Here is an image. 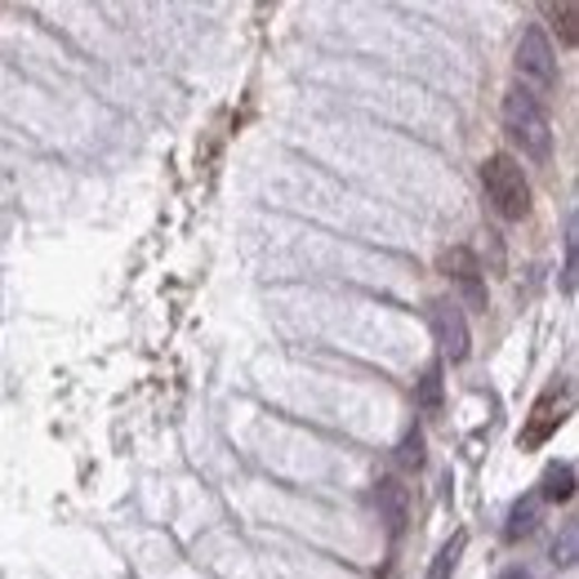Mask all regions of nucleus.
I'll return each instance as SVG.
<instances>
[{
    "mask_svg": "<svg viewBox=\"0 0 579 579\" xmlns=\"http://www.w3.org/2000/svg\"><path fill=\"white\" fill-rule=\"evenodd\" d=\"M504 130L522 148V157H530V161L553 157V121H548V111L535 94H526V89L504 94Z\"/></svg>",
    "mask_w": 579,
    "mask_h": 579,
    "instance_id": "1",
    "label": "nucleus"
},
{
    "mask_svg": "<svg viewBox=\"0 0 579 579\" xmlns=\"http://www.w3.org/2000/svg\"><path fill=\"white\" fill-rule=\"evenodd\" d=\"M482 187H486V201L500 218L517 223L530 214V183L522 174V165L508 157V152H495L482 161Z\"/></svg>",
    "mask_w": 579,
    "mask_h": 579,
    "instance_id": "2",
    "label": "nucleus"
},
{
    "mask_svg": "<svg viewBox=\"0 0 579 579\" xmlns=\"http://www.w3.org/2000/svg\"><path fill=\"white\" fill-rule=\"evenodd\" d=\"M517 76L526 85V94H553L561 72H557V54L548 45V36L539 28H526L522 32V45H517Z\"/></svg>",
    "mask_w": 579,
    "mask_h": 579,
    "instance_id": "3",
    "label": "nucleus"
},
{
    "mask_svg": "<svg viewBox=\"0 0 579 579\" xmlns=\"http://www.w3.org/2000/svg\"><path fill=\"white\" fill-rule=\"evenodd\" d=\"M428 321H432V339L441 343V353H446L450 362L469 357L473 334H469V321H463V308H459L454 299H437V303L428 308Z\"/></svg>",
    "mask_w": 579,
    "mask_h": 579,
    "instance_id": "4",
    "label": "nucleus"
},
{
    "mask_svg": "<svg viewBox=\"0 0 579 579\" xmlns=\"http://www.w3.org/2000/svg\"><path fill=\"white\" fill-rule=\"evenodd\" d=\"M437 268L463 290V294H469V303H486V286H482V264H478V255L473 250H463V246H450L441 259H437Z\"/></svg>",
    "mask_w": 579,
    "mask_h": 579,
    "instance_id": "5",
    "label": "nucleus"
},
{
    "mask_svg": "<svg viewBox=\"0 0 579 579\" xmlns=\"http://www.w3.org/2000/svg\"><path fill=\"white\" fill-rule=\"evenodd\" d=\"M561 419H566V401H557V397L535 401V410H530V419H526V428H522V446H526V450L544 446V441L561 428Z\"/></svg>",
    "mask_w": 579,
    "mask_h": 579,
    "instance_id": "6",
    "label": "nucleus"
},
{
    "mask_svg": "<svg viewBox=\"0 0 579 579\" xmlns=\"http://www.w3.org/2000/svg\"><path fill=\"white\" fill-rule=\"evenodd\" d=\"M375 504H379V517L388 522V530L401 535V526H406V517H410V491H406L401 482L384 478V482L375 486Z\"/></svg>",
    "mask_w": 579,
    "mask_h": 579,
    "instance_id": "7",
    "label": "nucleus"
},
{
    "mask_svg": "<svg viewBox=\"0 0 579 579\" xmlns=\"http://www.w3.org/2000/svg\"><path fill=\"white\" fill-rule=\"evenodd\" d=\"M570 495H575V469H570V463H553V469L544 473V482H539V500L566 504Z\"/></svg>",
    "mask_w": 579,
    "mask_h": 579,
    "instance_id": "8",
    "label": "nucleus"
},
{
    "mask_svg": "<svg viewBox=\"0 0 579 579\" xmlns=\"http://www.w3.org/2000/svg\"><path fill=\"white\" fill-rule=\"evenodd\" d=\"M535 526H539V500H535V495H530V500H517L513 513H508V522H504V539L517 544V539H526Z\"/></svg>",
    "mask_w": 579,
    "mask_h": 579,
    "instance_id": "9",
    "label": "nucleus"
},
{
    "mask_svg": "<svg viewBox=\"0 0 579 579\" xmlns=\"http://www.w3.org/2000/svg\"><path fill=\"white\" fill-rule=\"evenodd\" d=\"M463 548H469V535H454L437 557H432V566H428V579H450L454 575V566H459V557H463Z\"/></svg>",
    "mask_w": 579,
    "mask_h": 579,
    "instance_id": "10",
    "label": "nucleus"
},
{
    "mask_svg": "<svg viewBox=\"0 0 579 579\" xmlns=\"http://www.w3.org/2000/svg\"><path fill=\"white\" fill-rule=\"evenodd\" d=\"M548 19L557 23L561 45H575V41H579V6H548Z\"/></svg>",
    "mask_w": 579,
    "mask_h": 579,
    "instance_id": "11",
    "label": "nucleus"
},
{
    "mask_svg": "<svg viewBox=\"0 0 579 579\" xmlns=\"http://www.w3.org/2000/svg\"><path fill=\"white\" fill-rule=\"evenodd\" d=\"M575 539H579V526L566 522V526H561V539L553 544V561H557V566H575Z\"/></svg>",
    "mask_w": 579,
    "mask_h": 579,
    "instance_id": "12",
    "label": "nucleus"
},
{
    "mask_svg": "<svg viewBox=\"0 0 579 579\" xmlns=\"http://www.w3.org/2000/svg\"><path fill=\"white\" fill-rule=\"evenodd\" d=\"M419 406L423 410H437L441 406V371H428L423 384H419Z\"/></svg>",
    "mask_w": 579,
    "mask_h": 579,
    "instance_id": "13",
    "label": "nucleus"
},
{
    "mask_svg": "<svg viewBox=\"0 0 579 579\" xmlns=\"http://www.w3.org/2000/svg\"><path fill=\"white\" fill-rule=\"evenodd\" d=\"M561 286H566V294L575 290V214L566 218V272H561Z\"/></svg>",
    "mask_w": 579,
    "mask_h": 579,
    "instance_id": "14",
    "label": "nucleus"
},
{
    "mask_svg": "<svg viewBox=\"0 0 579 579\" xmlns=\"http://www.w3.org/2000/svg\"><path fill=\"white\" fill-rule=\"evenodd\" d=\"M401 463H406V469H419V463H423V437L419 432H410L401 441Z\"/></svg>",
    "mask_w": 579,
    "mask_h": 579,
    "instance_id": "15",
    "label": "nucleus"
},
{
    "mask_svg": "<svg viewBox=\"0 0 579 579\" xmlns=\"http://www.w3.org/2000/svg\"><path fill=\"white\" fill-rule=\"evenodd\" d=\"M500 579H535V575H530V570H526V566H508V570H504V575H500Z\"/></svg>",
    "mask_w": 579,
    "mask_h": 579,
    "instance_id": "16",
    "label": "nucleus"
}]
</instances>
